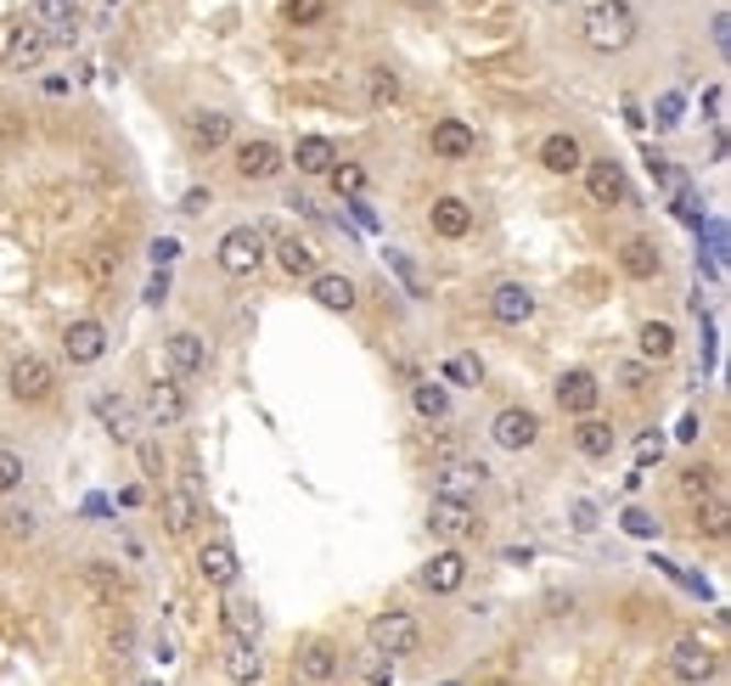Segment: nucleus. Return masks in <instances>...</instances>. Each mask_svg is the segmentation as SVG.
I'll list each match as a JSON object with an SVG mask.
<instances>
[{"label":"nucleus","mask_w":731,"mask_h":686,"mask_svg":"<svg viewBox=\"0 0 731 686\" xmlns=\"http://www.w3.org/2000/svg\"><path fill=\"white\" fill-rule=\"evenodd\" d=\"M619 523H624L630 534H653V518H647V512H624Z\"/></svg>","instance_id":"nucleus-49"},{"label":"nucleus","mask_w":731,"mask_h":686,"mask_svg":"<svg viewBox=\"0 0 731 686\" xmlns=\"http://www.w3.org/2000/svg\"><path fill=\"white\" fill-rule=\"evenodd\" d=\"M186 135H191V146L214 153V146L231 141V119H225V113H191V119H186Z\"/></svg>","instance_id":"nucleus-25"},{"label":"nucleus","mask_w":731,"mask_h":686,"mask_svg":"<svg viewBox=\"0 0 731 686\" xmlns=\"http://www.w3.org/2000/svg\"><path fill=\"white\" fill-rule=\"evenodd\" d=\"M292 164H299V175H326L337 164V146L326 135H299V146H292Z\"/></svg>","instance_id":"nucleus-24"},{"label":"nucleus","mask_w":731,"mask_h":686,"mask_svg":"<svg viewBox=\"0 0 731 686\" xmlns=\"http://www.w3.org/2000/svg\"><path fill=\"white\" fill-rule=\"evenodd\" d=\"M310 299H315L321 310L350 316V310H355V281L337 276V270H315V276H310Z\"/></svg>","instance_id":"nucleus-16"},{"label":"nucleus","mask_w":731,"mask_h":686,"mask_svg":"<svg viewBox=\"0 0 731 686\" xmlns=\"http://www.w3.org/2000/svg\"><path fill=\"white\" fill-rule=\"evenodd\" d=\"M276 265L287 276H315V248H310V242H299V236H281L276 242Z\"/></svg>","instance_id":"nucleus-30"},{"label":"nucleus","mask_w":731,"mask_h":686,"mask_svg":"<svg viewBox=\"0 0 731 686\" xmlns=\"http://www.w3.org/2000/svg\"><path fill=\"white\" fill-rule=\"evenodd\" d=\"M164 518H169V529L180 534V529H191V518H198V501H191L186 489H169V496H164Z\"/></svg>","instance_id":"nucleus-35"},{"label":"nucleus","mask_w":731,"mask_h":686,"mask_svg":"<svg viewBox=\"0 0 731 686\" xmlns=\"http://www.w3.org/2000/svg\"><path fill=\"white\" fill-rule=\"evenodd\" d=\"M669 670H675L680 681L704 686V681H715L720 659H715V648H709V642H698V635H680V642L669 648Z\"/></svg>","instance_id":"nucleus-5"},{"label":"nucleus","mask_w":731,"mask_h":686,"mask_svg":"<svg viewBox=\"0 0 731 686\" xmlns=\"http://www.w3.org/2000/svg\"><path fill=\"white\" fill-rule=\"evenodd\" d=\"M292 664H299L304 681H332L337 675V648L326 642V635H310V642H299V659Z\"/></svg>","instance_id":"nucleus-21"},{"label":"nucleus","mask_w":731,"mask_h":686,"mask_svg":"<svg viewBox=\"0 0 731 686\" xmlns=\"http://www.w3.org/2000/svg\"><path fill=\"white\" fill-rule=\"evenodd\" d=\"M63 355H68L74 366H96V361L108 355V327H102V321H68Z\"/></svg>","instance_id":"nucleus-8"},{"label":"nucleus","mask_w":731,"mask_h":686,"mask_svg":"<svg viewBox=\"0 0 731 686\" xmlns=\"http://www.w3.org/2000/svg\"><path fill=\"white\" fill-rule=\"evenodd\" d=\"M169 299V276H153L146 281V305H164Z\"/></svg>","instance_id":"nucleus-50"},{"label":"nucleus","mask_w":731,"mask_h":686,"mask_svg":"<svg viewBox=\"0 0 731 686\" xmlns=\"http://www.w3.org/2000/svg\"><path fill=\"white\" fill-rule=\"evenodd\" d=\"M680 496H687V501L715 496V473H709V467H687V473H680Z\"/></svg>","instance_id":"nucleus-39"},{"label":"nucleus","mask_w":731,"mask_h":686,"mask_svg":"<svg viewBox=\"0 0 731 686\" xmlns=\"http://www.w3.org/2000/svg\"><path fill=\"white\" fill-rule=\"evenodd\" d=\"M428 523L445 534V541H467V534H478V512H473L467 501H456V496H433Z\"/></svg>","instance_id":"nucleus-12"},{"label":"nucleus","mask_w":731,"mask_h":686,"mask_svg":"<svg viewBox=\"0 0 731 686\" xmlns=\"http://www.w3.org/2000/svg\"><path fill=\"white\" fill-rule=\"evenodd\" d=\"M411 406H417V417H445L451 411V395L439 383H417L411 388Z\"/></svg>","instance_id":"nucleus-33"},{"label":"nucleus","mask_w":731,"mask_h":686,"mask_svg":"<svg viewBox=\"0 0 731 686\" xmlns=\"http://www.w3.org/2000/svg\"><path fill=\"white\" fill-rule=\"evenodd\" d=\"M388 265H395V270L406 276V287H411V292H417V299H422V292H428V287H422V276H417V265H411V259H406L400 248H388Z\"/></svg>","instance_id":"nucleus-43"},{"label":"nucleus","mask_w":731,"mask_h":686,"mask_svg":"<svg viewBox=\"0 0 731 686\" xmlns=\"http://www.w3.org/2000/svg\"><path fill=\"white\" fill-rule=\"evenodd\" d=\"M541 164L552 169V175H574V169H585V153H579V141L574 135H546L541 141Z\"/></svg>","instance_id":"nucleus-23"},{"label":"nucleus","mask_w":731,"mask_h":686,"mask_svg":"<svg viewBox=\"0 0 731 686\" xmlns=\"http://www.w3.org/2000/svg\"><path fill=\"white\" fill-rule=\"evenodd\" d=\"M29 478V467H23V456L18 451H0V496H12V489Z\"/></svg>","instance_id":"nucleus-40"},{"label":"nucleus","mask_w":731,"mask_h":686,"mask_svg":"<svg viewBox=\"0 0 731 686\" xmlns=\"http://www.w3.org/2000/svg\"><path fill=\"white\" fill-rule=\"evenodd\" d=\"M281 18H287V23H299V29H310V23L326 18V0H287Z\"/></svg>","instance_id":"nucleus-38"},{"label":"nucleus","mask_w":731,"mask_h":686,"mask_svg":"<svg viewBox=\"0 0 731 686\" xmlns=\"http://www.w3.org/2000/svg\"><path fill=\"white\" fill-rule=\"evenodd\" d=\"M164 355H169L175 377H198V372L209 366V343H203L198 332H175V338L164 343Z\"/></svg>","instance_id":"nucleus-17"},{"label":"nucleus","mask_w":731,"mask_h":686,"mask_svg":"<svg viewBox=\"0 0 731 686\" xmlns=\"http://www.w3.org/2000/svg\"><path fill=\"white\" fill-rule=\"evenodd\" d=\"M422 585H428L433 597L462 591V585H467V557H462V552H433V557L422 563Z\"/></svg>","instance_id":"nucleus-13"},{"label":"nucleus","mask_w":731,"mask_h":686,"mask_svg":"<svg viewBox=\"0 0 731 686\" xmlns=\"http://www.w3.org/2000/svg\"><path fill=\"white\" fill-rule=\"evenodd\" d=\"M636 343H642L647 361H669V355H675V327H669V321H647V327L636 332Z\"/></svg>","instance_id":"nucleus-32"},{"label":"nucleus","mask_w":731,"mask_h":686,"mask_svg":"<svg viewBox=\"0 0 731 686\" xmlns=\"http://www.w3.org/2000/svg\"><path fill=\"white\" fill-rule=\"evenodd\" d=\"M619 265H624V276H636V281H653L658 276V248L647 236H630L624 248H619Z\"/></svg>","instance_id":"nucleus-26"},{"label":"nucleus","mask_w":731,"mask_h":686,"mask_svg":"<svg viewBox=\"0 0 731 686\" xmlns=\"http://www.w3.org/2000/svg\"><path fill=\"white\" fill-rule=\"evenodd\" d=\"M630 40H636V18H630L624 0H602V7L585 12V45H591V52L613 57V52H624Z\"/></svg>","instance_id":"nucleus-1"},{"label":"nucleus","mask_w":731,"mask_h":686,"mask_svg":"<svg viewBox=\"0 0 731 686\" xmlns=\"http://www.w3.org/2000/svg\"><path fill=\"white\" fill-rule=\"evenodd\" d=\"M428 225H433V236H451V242H462V236L473 231V209H467L462 198H439V203L428 209Z\"/></svg>","instance_id":"nucleus-22"},{"label":"nucleus","mask_w":731,"mask_h":686,"mask_svg":"<svg viewBox=\"0 0 731 686\" xmlns=\"http://www.w3.org/2000/svg\"><path fill=\"white\" fill-rule=\"evenodd\" d=\"M74 12H79V0H40V18L52 23V45L74 40Z\"/></svg>","instance_id":"nucleus-31"},{"label":"nucleus","mask_w":731,"mask_h":686,"mask_svg":"<svg viewBox=\"0 0 731 686\" xmlns=\"http://www.w3.org/2000/svg\"><path fill=\"white\" fill-rule=\"evenodd\" d=\"M704 529L715 534V541H720V534H726V507H720V501H715L709 512H698V534H704Z\"/></svg>","instance_id":"nucleus-45"},{"label":"nucleus","mask_w":731,"mask_h":686,"mask_svg":"<svg viewBox=\"0 0 731 686\" xmlns=\"http://www.w3.org/2000/svg\"><path fill=\"white\" fill-rule=\"evenodd\" d=\"M175 259H180V242H175V236H158V242H153V265H158V270H169Z\"/></svg>","instance_id":"nucleus-44"},{"label":"nucleus","mask_w":731,"mask_h":686,"mask_svg":"<svg viewBox=\"0 0 731 686\" xmlns=\"http://www.w3.org/2000/svg\"><path fill=\"white\" fill-rule=\"evenodd\" d=\"M366 635H372V648H377L383 659H406V653L422 648V624H417L411 613H377V619L366 624Z\"/></svg>","instance_id":"nucleus-4"},{"label":"nucleus","mask_w":731,"mask_h":686,"mask_svg":"<svg viewBox=\"0 0 731 686\" xmlns=\"http://www.w3.org/2000/svg\"><path fill=\"white\" fill-rule=\"evenodd\" d=\"M490 316L507 321V327H523V321L534 316V292H529L523 281H496V287H490Z\"/></svg>","instance_id":"nucleus-14"},{"label":"nucleus","mask_w":731,"mask_h":686,"mask_svg":"<svg viewBox=\"0 0 731 686\" xmlns=\"http://www.w3.org/2000/svg\"><path fill=\"white\" fill-rule=\"evenodd\" d=\"M675 113H680V96H664V102H658V124L669 130V124H675Z\"/></svg>","instance_id":"nucleus-51"},{"label":"nucleus","mask_w":731,"mask_h":686,"mask_svg":"<svg viewBox=\"0 0 731 686\" xmlns=\"http://www.w3.org/2000/svg\"><path fill=\"white\" fill-rule=\"evenodd\" d=\"M428 146H433V158H467L473 146H478V135H473V124H462V119H439L433 135H428Z\"/></svg>","instance_id":"nucleus-18"},{"label":"nucleus","mask_w":731,"mask_h":686,"mask_svg":"<svg viewBox=\"0 0 731 686\" xmlns=\"http://www.w3.org/2000/svg\"><path fill=\"white\" fill-rule=\"evenodd\" d=\"M709 40H715V52H726V45H731V18L726 12L709 18Z\"/></svg>","instance_id":"nucleus-46"},{"label":"nucleus","mask_w":731,"mask_h":686,"mask_svg":"<svg viewBox=\"0 0 731 686\" xmlns=\"http://www.w3.org/2000/svg\"><path fill=\"white\" fill-rule=\"evenodd\" d=\"M96 417L113 428V439H130V406L113 400V395H96Z\"/></svg>","instance_id":"nucleus-36"},{"label":"nucleus","mask_w":731,"mask_h":686,"mask_svg":"<svg viewBox=\"0 0 731 686\" xmlns=\"http://www.w3.org/2000/svg\"><path fill=\"white\" fill-rule=\"evenodd\" d=\"M484 478H490V467H484V462H451V467H439V496H467V489L473 484H484Z\"/></svg>","instance_id":"nucleus-27"},{"label":"nucleus","mask_w":731,"mask_h":686,"mask_svg":"<svg viewBox=\"0 0 731 686\" xmlns=\"http://www.w3.org/2000/svg\"><path fill=\"white\" fill-rule=\"evenodd\" d=\"M445 372H451V383H467V388H473V383L484 377V361H478V355H456Z\"/></svg>","instance_id":"nucleus-42"},{"label":"nucleus","mask_w":731,"mask_h":686,"mask_svg":"<svg viewBox=\"0 0 731 686\" xmlns=\"http://www.w3.org/2000/svg\"><path fill=\"white\" fill-rule=\"evenodd\" d=\"M180 209H186V214H203V209H209V191H203V186H191Z\"/></svg>","instance_id":"nucleus-48"},{"label":"nucleus","mask_w":731,"mask_h":686,"mask_svg":"<svg viewBox=\"0 0 731 686\" xmlns=\"http://www.w3.org/2000/svg\"><path fill=\"white\" fill-rule=\"evenodd\" d=\"M45 52H52V34L34 29V23H12V45H7V63L12 68H34Z\"/></svg>","instance_id":"nucleus-19"},{"label":"nucleus","mask_w":731,"mask_h":686,"mask_svg":"<svg viewBox=\"0 0 731 686\" xmlns=\"http://www.w3.org/2000/svg\"><path fill=\"white\" fill-rule=\"evenodd\" d=\"M146 686H158V681H146Z\"/></svg>","instance_id":"nucleus-53"},{"label":"nucleus","mask_w":731,"mask_h":686,"mask_svg":"<svg viewBox=\"0 0 731 686\" xmlns=\"http://www.w3.org/2000/svg\"><path fill=\"white\" fill-rule=\"evenodd\" d=\"M236 175L242 180H276L281 175V146L254 135V141H236Z\"/></svg>","instance_id":"nucleus-7"},{"label":"nucleus","mask_w":731,"mask_h":686,"mask_svg":"<svg viewBox=\"0 0 731 686\" xmlns=\"http://www.w3.org/2000/svg\"><path fill=\"white\" fill-rule=\"evenodd\" d=\"M259 630H265V619H259L254 602H242V597L225 602V635H236V642H259Z\"/></svg>","instance_id":"nucleus-28"},{"label":"nucleus","mask_w":731,"mask_h":686,"mask_svg":"<svg viewBox=\"0 0 731 686\" xmlns=\"http://www.w3.org/2000/svg\"><path fill=\"white\" fill-rule=\"evenodd\" d=\"M653 456H664V439L658 433H642L636 439V462H653Z\"/></svg>","instance_id":"nucleus-47"},{"label":"nucleus","mask_w":731,"mask_h":686,"mask_svg":"<svg viewBox=\"0 0 731 686\" xmlns=\"http://www.w3.org/2000/svg\"><path fill=\"white\" fill-rule=\"evenodd\" d=\"M490 439H496L501 451H529L534 439H541V417H534L529 406H507V411H496Z\"/></svg>","instance_id":"nucleus-6"},{"label":"nucleus","mask_w":731,"mask_h":686,"mask_svg":"<svg viewBox=\"0 0 731 686\" xmlns=\"http://www.w3.org/2000/svg\"><path fill=\"white\" fill-rule=\"evenodd\" d=\"M259 675H265V664H259V642H236V635H225V681L254 686Z\"/></svg>","instance_id":"nucleus-20"},{"label":"nucleus","mask_w":731,"mask_h":686,"mask_svg":"<svg viewBox=\"0 0 731 686\" xmlns=\"http://www.w3.org/2000/svg\"><path fill=\"white\" fill-rule=\"evenodd\" d=\"M597 400H602V388H597V377L591 372H563L557 377V406L568 411V417H591L597 411Z\"/></svg>","instance_id":"nucleus-10"},{"label":"nucleus","mask_w":731,"mask_h":686,"mask_svg":"<svg viewBox=\"0 0 731 686\" xmlns=\"http://www.w3.org/2000/svg\"><path fill=\"white\" fill-rule=\"evenodd\" d=\"M619 377H624V388H642V383H647V372H642V366H624Z\"/></svg>","instance_id":"nucleus-52"},{"label":"nucleus","mask_w":731,"mask_h":686,"mask_svg":"<svg viewBox=\"0 0 731 686\" xmlns=\"http://www.w3.org/2000/svg\"><path fill=\"white\" fill-rule=\"evenodd\" d=\"M326 180H332L337 198H361V191H366V169H361V164H332Z\"/></svg>","instance_id":"nucleus-34"},{"label":"nucleus","mask_w":731,"mask_h":686,"mask_svg":"<svg viewBox=\"0 0 731 686\" xmlns=\"http://www.w3.org/2000/svg\"><path fill=\"white\" fill-rule=\"evenodd\" d=\"M52 388H57V372L52 361H40V355H18L12 372H7V395L18 406H40V400H52Z\"/></svg>","instance_id":"nucleus-3"},{"label":"nucleus","mask_w":731,"mask_h":686,"mask_svg":"<svg viewBox=\"0 0 731 686\" xmlns=\"http://www.w3.org/2000/svg\"><path fill=\"white\" fill-rule=\"evenodd\" d=\"M198 574H203V585H236V574H242V557H236V546L231 541H209L203 552H198Z\"/></svg>","instance_id":"nucleus-15"},{"label":"nucleus","mask_w":731,"mask_h":686,"mask_svg":"<svg viewBox=\"0 0 731 686\" xmlns=\"http://www.w3.org/2000/svg\"><path fill=\"white\" fill-rule=\"evenodd\" d=\"M366 96H372V108H388L400 96V79L388 74V68H372V79H366Z\"/></svg>","instance_id":"nucleus-37"},{"label":"nucleus","mask_w":731,"mask_h":686,"mask_svg":"<svg viewBox=\"0 0 731 686\" xmlns=\"http://www.w3.org/2000/svg\"><path fill=\"white\" fill-rule=\"evenodd\" d=\"M186 388H180V377H158L153 388H146V417H153L158 428H175V422H186Z\"/></svg>","instance_id":"nucleus-9"},{"label":"nucleus","mask_w":731,"mask_h":686,"mask_svg":"<svg viewBox=\"0 0 731 686\" xmlns=\"http://www.w3.org/2000/svg\"><path fill=\"white\" fill-rule=\"evenodd\" d=\"M574 445H579V456L602 462V456L613 451V428H608V422H597V417H579V428H574Z\"/></svg>","instance_id":"nucleus-29"},{"label":"nucleus","mask_w":731,"mask_h":686,"mask_svg":"<svg viewBox=\"0 0 731 686\" xmlns=\"http://www.w3.org/2000/svg\"><path fill=\"white\" fill-rule=\"evenodd\" d=\"M585 191H591V203H597V209L624 203V164H619V158H597V164H585Z\"/></svg>","instance_id":"nucleus-11"},{"label":"nucleus","mask_w":731,"mask_h":686,"mask_svg":"<svg viewBox=\"0 0 731 686\" xmlns=\"http://www.w3.org/2000/svg\"><path fill=\"white\" fill-rule=\"evenodd\" d=\"M0 523H7V534H12V541H23V534H34V529H40L34 507H12V512H7V518H0Z\"/></svg>","instance_id":"nucleus-41"},{"label":"nucleus","mask_w":731,"mask_h":686,"mask_svg":"<svg viewBox=\"0 0 731 686\" xmlns=\"http://www.w3.org/2000/svg\"><path fill=\"white\" fill-rule=\"evenodd\" d=\"M214 259H220L225 276H254V270L265 265V231H254V225H231V231L220 236Z\"/></svg>","instance_id":"nucleus-2"}]
</instances>
